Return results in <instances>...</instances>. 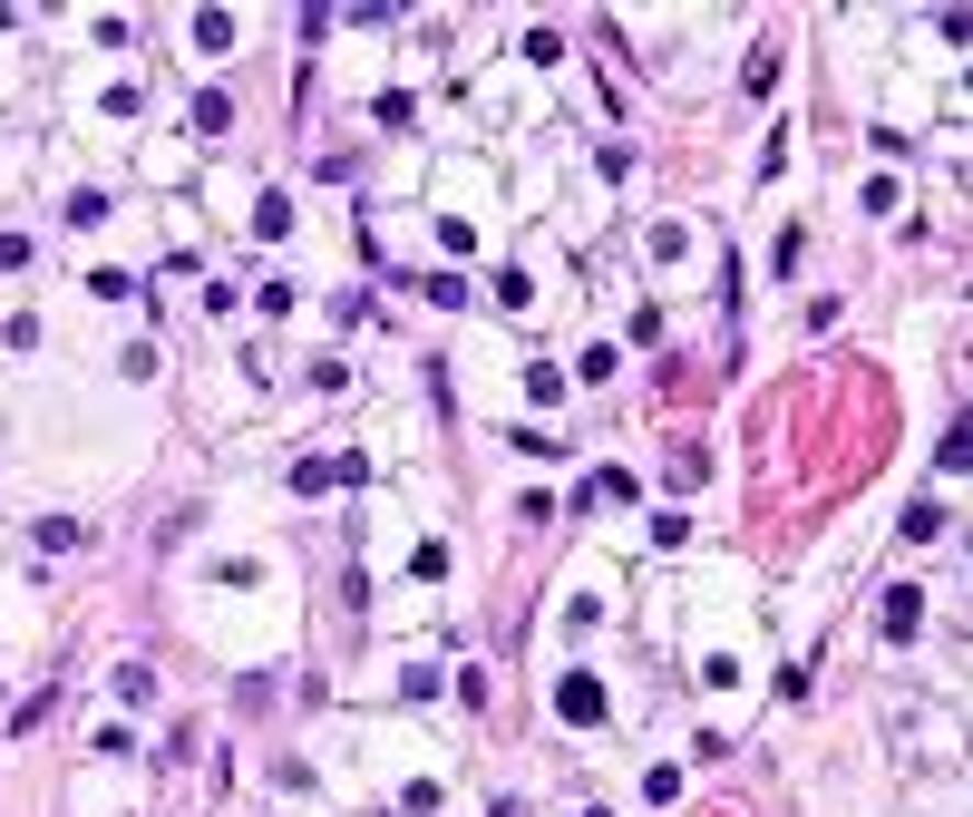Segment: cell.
Returning <instances> with one entry per match:
<instances>
[{
	"label": "cell",
	"mask_w": 973,
	"mask_h": 817,
	"mask_svg": "<svg viewBox=\"0 0 973 817\" xmlns=\"http://www.w3.org/2000/svg\"><path fill=\"white\" fill-rule=\"evenodd\" d=\"M195 49H234V10H195Z\"/></svg>",
	"instance_id": "4"
},
{
	"label": "cell",
	"mask_w": 973,
	"mask_h": 817,
	"mask_svg": "<svg viewBox=\"0 0 973 817\" xmlns=\"http://www.w3.org/2000/svg\"><path fill=\"white\" fill-rule=\"evenodd\" d=\"M915 623H925V594H915V584H896V594H886V633H896V642H905Z\"/></svg>",
	"instance_id": "3"
},
{
	"label": "cell",
	"mask_w": 973,
	"mask_h": 817,
	"mask_svg": "<svg viewBox=\"0 0 973 817\" xmlns=\"http://www.w3.org/2000/svg\"><path fill=\"white\" fill-rule=\"evenodd\" d=\"M292 486H302V496H322V486H342V468H332V458H302V468H292Z\"/></svg>",
	"instance_id": "7"
},
{
	"label": "cell",
	"mask_w": 973,
	"mask_h": 817,
	"mask_svg": "<svg viewBox=\"0 0 973 817\" xmlns=\"http://www.w3.org/2000/svg\"><path fill=\"white\" fill-rule=\"evenodd\" d=\"M584 506H633V468H594L584 477Z\"/></svg>",
	"instance_id": "2"
},
{
	"label": "cell",
	"mask_w": 973,
	"mask_h": 817,
	"mask_svg": "<svg viewBox=\"0 0 973 817\" xmlns=\"http://www.w3.org/2000/svg\"><path fill=\"white\" fill-rule=\"evenodd\" d=\"M254 234H264V244H273V234H292V195H264V204H254Z\"/></svg>",
	"instance_id": "5"
},
{
	"label": "cell",
	"mask_w": 973,
	"mask_h": 817,
	"mask_svg": "<svg viewBox=\"0 0 973 817\" xmlns=\"http://www.w3.org/2000/svg\"><path fill=\"white\" fill-rule=\"evenodd\" d=\"M556 720H574V730H584V720H604V681H594V672H564V681H556Z\"/></svg>",
	"instance_id": "1"
},
{
	"label": "cell",
	"mask_w": 973,
	"mask_h": 817,
	"mask_svg": "<svg viewBox=\"0 0 973 817\" xmlns=\"http://www.w3.org/2000/svg\"><path fill=\"white\" fill-rule=\"evenodd\" d=\"M224 127H234V98H214V88H205V98H195V136H224Z\"/></svg>",
	"instance_id": "6"
}]
</instances>
